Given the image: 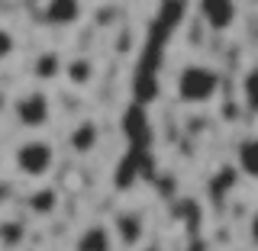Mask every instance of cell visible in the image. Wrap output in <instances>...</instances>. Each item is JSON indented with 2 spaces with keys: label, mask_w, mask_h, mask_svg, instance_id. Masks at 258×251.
Returning <instances> with one entry per match:
<instances>
[{
  "label": "cell",
  "mask_w": 258,
  "mask_h": 251,
  "mask_svg": "<svg viewBox=\"0 0 258 251\" xmlns=\"http://www.w3.org/2000/svg\"><path fill=\"white\" fill-rule=\"evenodd\" d=\"M81 16H84V4L81 0H45L42 4V20L55 29L75 26V23H81Z\"/></svg>",
  "instance_id": "cell-5"
},
{
  "label": "cell",
  "mask_w": 258,
  "mask_h": 251,
  "mask_svg": "<svg viewBox=\"0 0 258 251\" xmlns=\"http://www.w3.org/2000/svg\"><path fill=\"white\" fill-rule=\"evenodd\" d=\"M13 164H16V171L23 177L42 181V177H48V171L55 168V148L45 139H26L23 145H16Z\"/></svg>",
  "instance_id": "cell-2"
},
{
  "label": "cell",
  "mask_w": 258,
  "mask_h": 251,
  "mask_svg": "<svg viewBox=\"0 0 258 251\" xmlns=\"http://www.w3.org/2000/svg\"><path fill=\"white\" fill-rule=\"evenodd\" d=\"M252 4H255V7H258V0H252Z\"/></svg>",
  "instance_id": "cell-18"
},
{
  "label": "cell",
  "mask_w": 258,
  "mask_h": 251,
  "mask_svg": "<svg viewBox=\"0 0 258 251\" xmlns=\"http://www.w3.org/2000/svg\"><path fill=\"white\" fill-rule=\"evenodd\" d=\"M113 248H116L113 225H103V222L87 225V229L78 235V241H75V251H113Z\"/></svg>",
  "instance_id": "cell-7"
},
{
  "label": "cell",
  "mask_w": 258,
  "mask_h": 251,
  "mask_svg": "<svg viewBox=\"0 0 258 251\" xmlns=\"http://www.w3.org/2000/svg\"><path fill=\"white\" fill-rule=\"evenodd\" d=\"M236 161H239V171L242 174L252 177V181H258V135H248V139L239 142Z\"/></svg>",
  "instance_id": "cell-9"
},
{
  "label": "cell",
  "mask_w": 258,
  "mask_h": 251,
  "mask_svg": "<svg viewBox=\"0 0 258 251\" xmlns=\"http://www.w3.org/2000/svg\"><path fill=\"white\" fill-rule=\"evenodd\" d=\"M32 74L39 80H58L64 74V61L58 52H42L36 55V61H32Z\"/></svg>",
  "instance_id": "cell-10"
},
{
  "label": "cell",
  "mask_w": 258,
  "mask_h": 251,
  "mask_svg": "<svg viewBox=\"0 0 258 251\" xmlns=\"http://www.w3.org/2000/svg\"><path fill=\"white\" fill-rule=\"evenodd\" d=\"M220 71L210 68V64H184L174 77V94L181 103L187 107H204V103H213L216 94H220Z\"/></svg>",
  "instance_id": "cell-1"
},
{
  "label": "cell",
  "mask_w": 258,
  "mask_h": 251,
  "mask_svg": "<svg viewBox=\"0 0 258 251\" xmlns=\"http://www.w3.org/2000/svg\"><path fill=\"white\" fill-rule=\"evenodd\" d=\"M64 77L71 80V84H91L94 80V61L84 58V55H78V58H71L68 64H64Z\"/></svg>",
  "instance_id": "cell-11"
},
{
  "label": "cell",
  "mask_w": 258,
  "mask_h": 251,
  "mask_svg": "<svg viewBox=\"0 0 258 251\" xmlns=\"http://www.w3.org/2000/svg\"><path fill=\"white\" fill-rule=\"evenodd\" d=\"M55 203H58V197H55V190H42V193H36V197L29 200V206L36 209V213H52Z\"/></svg>",
  "instance_id": "cell-14"
},
{
  "label": "cell",
  "mask_w": 258,
  "mask_h": 251,
  "mask_svg": "<svg viewBox=\"0 0 258 251\" xmlns=\"http://www.w3.org/2000/svg\"><path fill=\"white\" fill-rule=\"evenodd\" d=\"M13 48H16V39L10 36V29H0V61H4V58H10V55H13Z\"/></svg>",
  "instance_id": "cell-15"
},
{
  "label": "cell",
  "mask_w": 258,
  "mask_h": 251,
  "mask_svg": "<svg viewBox=\"0 0 258 251\" xmlns=\"http://www.w3.org/2000/svg\"><path fill=\"white\" fill-rule=\"evenodd\" d=\"M13 116L23 129H42L52 119V103L42 91H26L13 100Z\"/></svg>",
  "instance_id": "cell-3"
},
{
  "label": "cell",
  "mask_w": 258,
  "mask_h": 251,
  "mask_svg": "<svg viewBox=\"0 0 258 251\" xmlns=\"http://www.w3.org/2000/svg\"><path fill=\"white\" fill-rule=\"evenodd\" d=\"M97 142H100V129H97L94 119H84V123H78L68 132V145H71V151H78V155H91L97 148Z\"/></svg>",
  "instance_id": "cell-8"
},
{
  "label": "cell",
  "mask_w": 258,
  "mask_h": 251,
  "mask_svg": "<svg viewBox=\"0 0 258 251\" xmlns=\"http://www.w3.org/2000/svg\"><path fill=\"white\" fill-rule=\"evenodd\" d=\"M23 235H26L23 222H16V219H4V222H0V245H4V248H20Z\"/></svg>",
  "instance_id": "cell-13"
},
{
  "label": "cell",
  "mask_w": 258,
  "mask_h": 251,
  "mask_svg": "<svg viewBox=\"0 0 258 251\" xmlns=\"http://www.w3.org/2000/svg\"><path fill=\"white\" fill-rule=\"evenodd\" d=\"M139 251H161L158 245H145V248H139Z\"/></svg>",
  "instance_id": "cell-17"
},
{
  "label": "cell",
  "mask_w": 258,
  "mask_h": 251,
  "mask_svg": "<svg viewBox=\"0 0 258 251\" xmlns=\"http://www.w3.org/2000/svg\"><path fill=\"white\" fill-rule=\"evenodd\" d=\"M242 100H245V107L252 113H258V64H252L242 74Z\"/></svg>",
  "instance_id": "cell-12"
},
{
  "label": "cell",
  "mask_w": 258,
  "mask_h": 251,
  "mask_svg": "<svg viewBox=\"0 0 258 251\" xmlns=\"http://www.w3.org/2000/svg\"><path fill=\"white\" fill-rule=\"evenodd\" d=\"M113 235L123 248H136L145 238V216L136 213V209H126L113 219Z\"/></svg>",
  "instance_id": "cell-6"
},
{
  "label": "cell",
  "mask_w": 258,
  "mask_h": 251,
  "mask_svg": "<svg viewBox=\"0 0 258 251\" xmlns=\"http://www.w3.org/2000/svg\"><path fill=\"white\" fill-rule=\"evenodd\" d=\"M197 16L207 29L229 32L239 23V4L236 0H197Z\"/></svg>",
  "instance_id": "cell-4"
},
{
  "label": "cell",
  "mask_w": 258,
  "mask_h": 251,
  "mask_svg": "<svg viewBox=\"0 0 258 251\" xmlns=\"http://www.w3.org/2000/svg\"><path fill=\"white\" fill-rule=\"evenodd\" d=\"M248 235H252V245L258 248V209L252 213V219H248Z\"/></svg>",
  "instance_id": "cell-16"
}]
</instances>
